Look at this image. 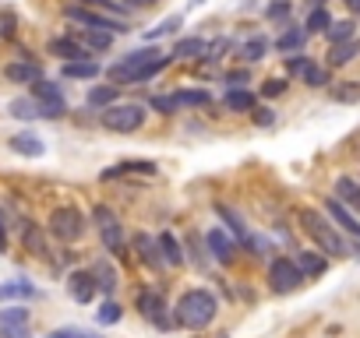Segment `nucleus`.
I'll use <instances>...</instances> for the list:
<instances>
[{"instance_id": "nucleus-1", "label": "nucleus", "mask_w": 360, "mask_h": 338, "mask_svg": "<svg viewBox=\"0 0 360 338\" xmlns=\"http://www.w3.org/2000/svg\"><path fill=\"white\" fill-rule=\"evenodd\" d=\"M216 317H219V299H216L212 289H205V286L184 289L180 299L173 303V321L184 331H205Z\"/></svg>"}, {"instance_id": "nucleus-2", "label": "nucleus", "mask_w": 360, "mask_h": 338, "mask_svg": "<svg viewBox=\"0 0 360 338\" xmlns=\"http://www.w3.org/2000/svg\"><path fill=\"white\" fill-rule=\"evenodd\" d=\"M297 219H300V229L311 236L314 251H321L325 257H350L360 247V243H346V236L328 222V215L318 211V208H300Z\"/></svg>"}, {"instance_id": "nucleus-3", "label": "nucleus", "mask_w": 360, "mask_h": 338, "mask_svg": "<svg viewBox=\"0 0 360 338\" xmlns=\"http://www.w3.org/2000/svg\"><path fill=\"white\" fill-rule=\"evenodd\" d=\"M85 229H88V222L78 204H57L46 219V233L60 243H78L85 236Z\"/></svg>"}, {"instance_id": "nucleus-4", "label": "nucleus", "mask_w": 360, "mask_h": 338, "mask_svg": "<svg viewBox=\"0 0 360 338\" xmlns=\"http://www.w3.org/2000/svg\"><path fill=\"white\" fill-rule=\"evenodd\" d=\"M134 310L141 314V321H148L156 331H173V328H177L170 306H166V296H163L156 286H141V289L134 293Z\"/></svg>"}, {"instance_id": "nucleus-5", "label": "nucleus", "mask_w": 360, "mask_h": 338, "mask_svg": "<svg viewBox=\"0 0 360 338\" xmlns=\"http://www.w3.org/2000/svg\"><path fill=\"white\" fill-rule=\"evenodd\" d=\"M145 120H148V106L141 103H113L110 109L99 113V124L113 134H134L145 127Z\"/></svg>"}, {"instance_id": "nucleus-6", "label": "nucleus", "mask_w": 360, "mask_h": 338, "mask_svg": "<svg viewBox=\"0 0 360 338\" xmlns=\"http://www.w3.org/2000/svg\"><path fill=\"white\" fill-rule=\"evenodd\" d=\"M163 53L156 50V46H141V50H131V53H124L117 60V64H110L106 67V78H110V85H117V88H124V85H131L134 81V74L141 71V67H148L152 60H159Z\"/></svg>"}, {"instance_id": "nucleus-7", "label": "nucleus", "mask_w": 360, "mask_h": 338, "mask_svg": "<svg viewBox=\"0 0 360 338\" xmlns=\"http://www.w3.org/2000/svg\"><path fill=\"white\" fill-rule=\"evenodd\" d=\"M265 282H268V289H272L276 296H290V293H297L300 286H304L308 279L300 275V268H297V261L293 257H272L268 261V271H265Z\"/></svg>"}, {"instance_id": "nucleus-8", "label": "nucleus", "mask_w": 360, "mask_h": 338, "mask_svg": "<svg viewBox=\"0 0 360 338\" xmlns=\"http://www.w3.org/2000/svg\"><path fill=\"white\" fill-rule=\"evenodd\" d=\"M64 18H68L74 28H103V32H113V36L128 32V21H120V18H113V14H103V11H96V8H85V4L64 8Z\"/></svg>"}, {"instance_id": "nucleus-9", "label": "nucleus", "mask_w": 360, "mask_h": 338, "mask_svg": "<svg viewBox=\"0 0 360 338\" xmlns=\"http://www.w3.org/2000/svg\"><path fill=\"white\" fill-rule=\"evenodd\" d=\"M28 92H32V99L39 103V116H50V120L68 116L64 92H60V85H57V81H50V78H39L36 85H28Z\"/></svg>"}, {"instance_id": "nucleus-10", "label": "nucleus", "mask_w": 360, "mask_h": 338, "mask_svg": "<svg viewBox=\"0 0 360 338\" xmlns=\"http://www.w3.org/2000/svg\"><path fill=\"white\" fill-rule=\"evenodd\" d=\"M205 251H208V257H212L216 264H233L237 257H240V243L223 229V226H212V229H208L205 236Z\"/></svg>"}, {"instance_id": "nucleus-11", "label": "nucleus", "mask_w": 360, "mask_h": 338, "mask_svg": "<svg viewBox=\"0 0 360 338\" xmlns=\"http://www.w3.org/2000/svg\"><path fill=\"white\" fill-rule=\"evenodd\" d=\"M159 173V166L152 162V159H124V162H113V166H106L103 173H99V180L103 183H110V180H152Z\"/></svg>"}, {"instance_id": "nucleus-12", "label": "nucleus", "mask_w": 360, "mask_h": 338, "mask_svg": "<svg viewBox=\"0 0 360 338\" xmlns=\"http://www.w3.org/2000/svg\"><path fill=\"white\" fill-rule=\"evenodd\" d=\"M216 208V215H219V222H223V229L240 243V251H251V243H254V233L248 229V222H244V215H240L233 204H226V201H216L212 204Z\"/></svg>"}, {"instance_id": "nucleus-13", "label": "nucleus", "mask_w": 360, "mask_h": 338, "mask_svg": "<svg viewBox=\"0 0 360 338\" xmlns=\"http://www.w3.org/2000/svg\"><path fill=\"white\" fill-rule=\"evenodd\" d=\"M321 211L328 215V222H332L343 236H350L353 243H360V219H357V211H350L339 198H325L321 201Z\"/></svg>"}, {"instance_id": "nucleus-14", "label": "nucleus", "mask_w": 360, "mask_h": 338, "mask_svg": "<svg viewBox=\"0 0 360 338\" xmlns=\"http://www.w3.org/2000/svg\"><path fill=\"white\" fill-rule=\"evenodd\" d=\"M68 296L74 299V303H92L96 296H99V286H96V275H92V268H71L68 271Z\"/></svg>"}, {"instance_id": "nucleus-15", "label": "nucleus", "mask_w": 360, "mask_h": 338, "mask_svg": "<svg viewBox=\"0 0 360 338\" xmlns=\"http://www.w3.org/2000/svg\"><path fill=\"white\" fill-rule=\"evenodd\" d=\"M156 243H159V254H163V264H166V268H180V264L188 261V254H184V240H180L173 229L156 233Z\"/></svg>"}, {"instance_id": "nucleus-16", "label": "nucleus", "mask_w": 360, "mask_h": 338, "mask_svg": "<svg viewBox=\"0 0 360 338\" xmlns=\"http://www.w3.org/2000/svg\"><path fill=\"white\" fill-rule=\"evenodd\" d=\"M4 78L14 81V85H36L46 74H43L39 60H11V64H4Z\"/></svg>"}, {"instance_id": "nucleus-17", "label": "nucleus", "mask_w": 360, "mask_h": 338, "mask_svg": "<svg viewBox=\"0 0 360 338\" xmlns=\"http://www.w3.org/2000/svg\"><path fill=\"white\" fill-rule=\"evenodd\" d=\"M134 254H138V261H141L145 268H152V271H163V268H166V264H163V254H159V243H156L152 233H138V236H134Z\"/></svg>"}, {"instance_id": "nucleus-18", "label": "nucleus", "mask_w": 360, "mask_h": 338, "mask_svg": "<svg viewBox=\"0 0 360 338\" xmlns=\"http://www.w3.org/2000/svg\"><path fill=\"white\" fill-rule=\"evenodd\" d=\"M21 243H25V251L32 257H50V240H46L43 226H36L32 219L21 222Z\"/></svg>"}, {"instance_id": "nucleus-19", "label": "nucleus", "mask_w": 360, "mask_h": 338, "mask_svg": "<svg viewBox=\"0 0 360 338\" xmlns=\"http://www.w3.org/2000/svg\"><path fill=\"white\" fill-rule=\"evenodd\" d=\"M293 261H297L300 275H304L308 282L321 279V275L328 271V257H325L321 251H297V254H293Z\"/></svg>"}, {"instance_id": "nucleus-20", "label": "nucleus", "mask_w": 360, "mask_h": 338, "mask_svg": "<svg viewBox=\"0 0 360 338\" xmlns=\"http://www.w3.org/2000/svg\"><path fill=\"white\" fill-rule=\"evenodd\" d=\"M28 328H32V314H28L21 303L0 310V335H18V331H28Z\"/></svg>"}, {"instance_id": "nucleus-21", "label": "nucleus", "mask_w": 360, "mask_h": 338, "mask_svg": "<svg viewBox=\"0 0 360 338\" xmlns=\"http://www.w3.org/2000/svg\"><path fill=\"white\" fill-rule=\"evenodd\" d=\"M57 60H64V64H71V60H88L92 53H88L74 36H57V39H50V46H46Z\"/></svg>"}, {"instance_id": "nucleus-22", "label": "nucleus", "mask_w": 360, "mask_h": 338, "mask_svg": "<svg viewBox=\"0 0 360 338\" xmlns=\"http://www.w3.org/2000/svg\"><path fill=\"white\" fill-rule=\"evenodd\" d=\"M103 74V64L96 56L88 60H71V64H60V78H71V81H92Z\"/></svg>"}, {"instance_id": "nucleus-23", "label": "nucleus", "mask_w": 360, "mask_h": 338, "mask_svg": "<svg viewBox=\"0 0 360 338\" xmlns=\"http://www.w3.org/2000/svg\"><path fill=\"white\" fill-rule=\"evenodd\" d=\"M68 36H74L88 53H103L113 46V32H103V28H71Z\"/></svg>"}, {"instance_id": "nucleus-24", "label": "nucleus", "mask_w": 360, "mask_h": 338, "mask_svg": "<svg viewBox=\"0 0 360 338\" xmlns=\"http://www.w3.org/2000/svg\"><path fill=\"white\" fill-rule=\"evenodd\" d=\"M11 151H14V156H25V159H39L46 151V145H43V138L36 131H18L11 138Z\"/></svg>"}, {"instance_id": "nucleus-25", "label": "nucleus", "mask_w": 360, "mask_h": 338, "mask_svg": "<svg viewBox=\"0 0 360 338\" xmlns=\"http://www.w3.org/2000/svg\"><path fill=\"white\" fill-rule=\"evenodd\" d=\"M39 289L28 282V279H11V282H0V303H25V299H36Z\"/></svg>"}, {"instance_id": "nucleus-26", "label": "nucleus", "mask_w": 360, "mask_h": 338, "mask_svg": "<svg viewBox=\"0 0 360 338\" xmlns=\"http://www.w3.org/2000/svg\"><path fill=\"white\" fill-rule=\"evenodd\" d=\"M92 275H96L99 293H106V296L117 293V286H120V271H117V264H113L110 257H99V261L92 264Z\"/></svg>"}, {"instance_id": "nucleus-27", "label": "nucleus", "mask_w": 360, "mask_h": 338, "mask_svg": "<svg viewBox=\"0 0 360 338\" xmlns=\"http://www.w3.org/2000/svg\"><path fill=\"white\" fill-rule=\"evenodd\" d=\"M223 106L230 113H251L258 106V96L248 88H226V96H223Z\"/></svg>"}, {"instance_id": "nucleus-28", "label": "nucleus", "mask_w": 360, "mask_h": 338, "mask_svg": "<svg viewBox=\"0 0 360 338\" xmlns=\"http://www.w3.org/2000/svg\"><path fill=\"white\" fill-rule=\"evenodd\" d=\"M201 53H205V39L201 36H184V39L173 43L170 60H201Z\"/></svg>"}, {"instance_id": "nucleus-29", "label": "nucleus", "mask_w": 360, "mask_h": 338, "mask_svg": "<svg viewBox=\"0 0 360 338\" xmlns=\"http://www.w3.org/2000/svg\"><path fill=\"white\" fill-rule=\"evenodd\" d=\"M117 96H120V88H117V85H96V88L85 96V106H88V109H96V113H103V109H110V106L117 103Z\"/></svg>"}, {"instance_id": "nucleus-30", "label": "nucleus", "mask_w": 360, "mask_h": 338, "mask_svg": "<svg viewBox=\"0 0 360 338\" xmlns=\"http://www.w3.org/2000/svg\"><path fill=\"white\" fill-rule=\"evenodd\" d=\"M212 96H208V88H180L173 92V106L177 109H198V106H208Z\"/></svg>"}, {"instance_id": "nucleus-31", "label": "nucleus", "mask_w": 360, "mask_h": 338, "mask_svg": "<svg viewBox=\"0 0 360 338\" xmlns=\"http://www.w3.org/2000/svg\"><path fill=\"white\" fill-rule=\"evenodd\" d=\"M332 198H339L350 211H360V180H353V176H339L336 180V194Z\"/></svg>"}, {"instance_id": "nucleus-32", "label": "nucleus", "mask_w": 360, "mask_h": 338, "mask_svg": "<svg viewBox=\"0 0 360 338\" xmlns=\"http://www.w3.org/2000/svg\"><path fill=\"white\" fill-rule=\"evenodd\" d=\"M304 43H308V32H304V28L286 25L283 32H279V39H276V50H279V53H300V50H304Z\"/></svg>"}, {"instance_id": "nucleus-33", "label": "nucleus", "mask_w": 360, "mask_h": 338, "mask_svg": "<svg viewBox=\"0 0 360 338\" xmlns=\"http://www.w3.org/2000/svg\"><path fill=\"white\" fill-rule=\"evenodd\" d=\"M360 56V39H350V43H336L328 46V67H346L350 60Z\"/></svg>"}, {"instance_id": "nucleus-34", "label": "nucleus", "mask_w": 360, "mask_h": 338, "mask_svg": "<svg viewBox=\"0 0 360 338\" xmlns=\"http://www.w3.org/2000/svg\"><path fill=\"white\" fill-rule=\"evenodd\" d=\"M328 96H332V103L357 106L360 103V81H336V85H328Z\"/></svg>"}, {"instance_id": "nucleus-35", "label": "nucleus", "mask_w": 360, "mask_h": 338, "mask_svg": "<svg viewBox=\"0 0 360 338\" xmlns=\"http://www.w3.org/2000/svg\"><path fill=\"white\" fill-rule=\"evenodd\" d=\"M265 53H268V39L265 36H251V39L240 43V50H237V56L244 60V64H258Z\"/></svg>"}, {"instance_id": "nucleus-36", "label": "nucleus", "mask_w": 360, "mask_h": 338, "mask_svg": "<svg viewBox=\"0 0 360 338\" xmlns=\"http://www.w3.org/2000/svg\"><path fill=\"white\" fill-rule=\"evenodd\" d=\"M88 222L96 226V233H103V229H110V226H120V215L110 208V204H92V211H88Z\"/></svg>"}, {"instance_id": "nucleus-37", "label": "nucleus", "mask_w": 360, "mask_h": 338, "mask_svg": "<svg viewBox=\"0 0 360 338\" xmlns=\"http://www.w3.org/2000/svg\"><path fill=\"white\" fill-rule=\"evenodd\" d=\"M230 50H233V39L219 36V39H212V43H205V53H201L198 64H219V60H223Z\"/></svg>"}, {"instance_id": "nucleus-38", "label": "nucleus", "mask_w": 360, "mask_h": 338, "mask_svg": "<svg viewBox=\"0 0 360 338\" xmlns=\"http://www.w3.org/2000/svg\"><path fill=\"white\" fill-rule=\"evenodd\" d=\"M328 25H332V14H328L325 8H311V11H308V21H304V32H308V36H318V32L325 36Z\"/></svg>"}, {"instance_id": "nucleus-39", "label": "nucleus", "mask_w": 360, "mask_h": 338, "mask_svg": "<svg viewBox=\"0 0 360 338\" xmlns=\"http://www.w3.org/2000/svg\"><path fill=\"white\" fill-rule=\"evenodd\" d=\"M325 39H328V46L350 43V39H357V25L353 21H332V25H328V32H325Z\"/></svg>"}, {"instance_id": "nucleus-40", "label": "nucleus", "mask_w": 360, "mask_h": 338, "mask_svg": "<svg viewBox=\"0 0 360 338\" xmlns=\"http://www.w3.org/2000/svg\"><path fill=\"white\" fill-rule=\"evenodd\" d=\"M120 317H124V306H120L113 296L110 299H103V306L96 310V324H103V328H110V324H117Z\"/></svg>"}, {"instance_id": "nucleus-41", "label": "nucleus", "mask_w": 360, "mask_h": 338, "mask_svg": "<svg viewBox=\"0 0 360 338\" xmlns=\"http://www.w3.org/2000/svg\"><path fill=\"white\" fill-rule=\"evenodd\" d=\"M8 113L14 120H39V103L36 99H11Z\"/></svg>"}, {"instance_id": "nucleus-42", "label": "nucleus", "mask_w": 360, "mask_h": 338, "mask_svg": "<svg viewBox=\"0 0 360 338\" xmlns=\"http://www.w3.org/2000/svg\"><path fill=\"white\" fill-rule=\"evenodd\" d=\"M184 254L198 264V268H205L208 264V251H205V240L198 236V233H191L188 240H184Z\"/></svg>"}, {"instance_id": "nucleus-43", "label": "nucleus", "mask_w": 360, "mask_h": 338, "mask_svg": "<svg viewBox=\"0 0 360 338\" xmlns=\"http://www.w3.org/2000/svg\"><path fill=\"white\" fill-rule=\"evenodd\" d=\"M300 81H304L308 88H325V85H332V81H328V67L314 64V60H311V64L304 67V74H300Z\"/></svg>"}, {"instance_id": "nucleus-44", "label": "nucleus", "mask_w": 360, "mask_h": 338, "mask_svg": "<svg viewBox=\"0 0 360 338\" xmlns=\"http://www.w3.org/2000/svg\"><path fill=\"white\" fill-rule=\"evenodd\" d=\"M180 21H184L180 14H170V18H163L156 28H148V32H145V43H156L159 36H166V32H177V28H180Z\"/></svg>"}, {"instance_id": "nucleus-45", "label": "nucleus", "mask_w": 360, "mask_h": 338, "mask_svg": "<svg viewBox=\"0 0 360 338\" xmlns=\"http://www.w3.org/2000/svg\"><path fill=\"white\" fill-rule=\"evenodd\" d=\"M290 14H293V4H290V0H272V4H268L265 8V18L268 21H290Z\"/></svg>"}, {"instance_id": "nucleus-46", "label": "nucleus", "mask_w": 360, "mask_h": 338, "mask_svg": "<svg viewBox=\"0 0 360 338\" xmlns=\"http://www.w3.org/2000/svg\"><path fill=\"white\" fill-rule=\"evenodd\" d=\"M166 64H170V56H159V60H152L148 67H141V71L134 74V81H131V85H145V81H152V78H156V74H159Z\"/></svg>"}, {"instance_id": "nucleus-47", "label": "nucleus", "mask_w": 360, "mask_h": 338, "mask_svg": "<svg viewBox=\"0 0 360 338\" xmlns=\"http://www.w3.org/2000/svg\"><path fill=\"white\" fill-rule=\"evenodd\" d=\"M14 32H18V14L4 8L0 11V39H14Z\"/></svg>"}, {"instance_id": "nucleus-48", "label": "nucleus", "mask_w": 360, "mask_h": 338, "mask_svg": "<svg viewBox=\"0 0 360 338\" xmlns=\"http://www.w3.org/2000/svg\"><path fill=\"white\" fill-rule=\"evenodd\" d=\"M251 120H254L258 127H272L276 124V109L272 106H254L251 109Z\"/></svg>"}, {"instance_id": "nucleus-49", "label": "nucleus", "mask_w": 360, "mask_h": 338, "mask_svg": "<svg viewBox=\"0 0 360 338\" xmlns=\"http://www.w3.org/2000/svg\"><path fill=\"white\" fill-rule=\"evenodd\" d=\"M286 92V78H268V81H261V96L265 99H276V96H283Z\"/></svg>"}, {"instance_id": "nucleus-50", "label": "nucleus", "mask_w": 360, "mask_h": 338, "mask_svg": "<svg viewBox=\"0 0 360 338\" xmlns=\"http://www.w3.org/2000/svg\"><path fill=\"white\" fill-rule=\"evenodd\" d=\"M148 109H156V113H163V116L177 113V106H173V96H152V99H148Z\"/></svg>"}, {"instance_id": "nucleus-51", "label": "nucleus", "mask_w": 360, "mask_h": 338, "mask_svg": "<svg viewBox=\"0 0 360 338\" xmlns=\"http://www.w3.org/2000/svg\"><path fill=\"white\" fill-rule=\"evenodd\" d=\"M308 64H311V56H304V53H290V56H286V71H290V74H304Z\"/></svg>"}, {"instance_id": "nucleus-52", "label": "nucleus", "mask_w": 360, "mask_h": 338, "mask_svg": "<svg viewBox=\"0 0 360 338\" xmlns=\"http://www.w3.org/2000/svg\"><path fill=\"white\" fill-rule=\"evenodd\" d=\"M223 78H226V85H237V88H240V85H248V81H251V71H248V67H240V71H226Z\"/></svg>"}, {"instance_id": "nucleus-53", "label": "nucleus", "mask_w": 360, "mask_h": 338, "mask_svg": "<svg viewBox=\"0 0 360 338\" xmlns=\"http://www.w3.org/2000/svg\"><path fill=\"white\" fill-rule=\"evenodd\" d=\"M46 338H81V328H71V324H68V328H57V331H50Z\"/></svg>"}, {"instance_id": "nucleus-54", "label": "nucleus", "mask_w": 360, "mask_h": 338, "mask_svg": "<svg viewBox=\"0 0 360 338\" xmlns=\"http://www.w3.org/2000/svg\"><path fill=\"white\" fill-rule=\"evenodd\" d=\"M8 251V211L0 208V254Z\"/></svg>"}, {"instance_id": "nucleus-55", "label": "nucleus", "mask_w": 360, "mask_h": 338, "mask_svg": "<svg viewBox=\"0 0 360 338\" xmlns=\"http://www.w3.org/2000/svg\"><path fill=\"white\" fill-rule=\"evenodd\" d=\"M156 0H128V8H152Z\"/></svg>"}, {"instance_id": "nucleus-56", "label": "nucleus", "mask_w": 360, "mask_h": 338, "mask_svg": "<svg viewBox=\"0 0 360 338\" xmlns=\"http://www.w3.org/2000/svg\"><path fill=\"white\" fill-rule=\"evenodd\" d=\"M343 4H346V8L353 11V14H360V0H343Z\"/></svg>"}, {"instance_id": "nucleus-57", "label": "nucleus", "mask_w": 360, "mask_h": 338, "mask_svg": "<svg viewBox=\"0 0 360 338\" xmlns=\"http://www.w3.org/2000/svg\"><path fill=\"white\" fill-rule=\"evenodd\" d=\"M81 338H103L99 331H81Z\"/></svg>"}, {"instance_id": "nucleus-58", "label": "nucleus", "mask_w": 360, "mask_h": 338, "mask_svg": "<svg viewBox=\"0 0 360 338\" xmlns=\"http://www.w3.org/2000/svg\"><path fill=\"white\" fill-rule=\"evenodd\" d=\"M311 8H325V0H311Z\"/></svg>"}, {"instance_id": "nucleus-59", "label": "nucleus", "mask_w": 360, "mask_h": 338, "mask_svg": "<svg viewBox=\"0 0 360 338\" xmlns=\"http://www.w3.org/2000/svg\"><path fill=\"white\" fill-rule=\"evenodd\" d=\"M78 4H88V0H78Z\"/></svg>"}]
</instances>
